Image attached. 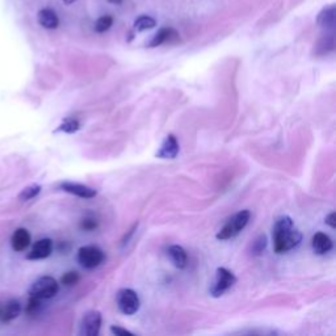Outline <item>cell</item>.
Segmentation results:
<instances>
[{
  "instance_id": "2",
  "label": "cell",
  "mask_w": 336,
  "mask_h": 336,
  "mask_svg": "<svg viewBox=\"0 0 336 336\" xmlns=\"http://www.w3.org/2000/svg\"><path fill=\"white\" fill-rule=\"evenodd\" d=\"M251 218L250 210H240L238 213H235L233 217L227 219L223 227L217 233L218 240H227V239L235 238L240 231L247 226Z\"/></svg>"
},
{
  "instance_id": "26",
  "label": "cell",
  "mask_w": 336,
  "mask_h": 336,
  "mask_svg": "<svg viewBox=\"0 0 336 336\" xmlns=\"http://www.w3.org/2000/svg\"><path fill=\"white\" fill-rule=\"evenodd\" d=\"M82 229L86 230V231H91V230H95L97 227V221L92 217H87L82 221Z\"/></svg>"
},
{
  "instance_id": "6",
  "label": "cell",
  "mask_w": 336,
  "mask_h": 336,
  "mask_svg": "<svg viewBox=\"0 0 336 336\" xmlns=\"http://www.w3.org/2000/svg\"><path fill=\"white\" fill-rule=\"evenodd\" d=\"M105 255L103 250L97 246L80 247L78 251V262L86 269H94L104 262Z\"/></svg>"
},
{
  "instance_id": "1",
  "label": "cell",
  "mask_w": 336,
  "mask_h": 336,
  "mask_svg": "<svg viewBox=\"0 0 336 336\" xmlns=\"http://www.w3.org/2000/svg\"><path fill=\"white\" fill-rule=\"evenodd\" d=\"M302 240V234L295 229L294 222L289 216H283L273 226V247L276 254H285L293 250Z\"/></svg>"
},
{
  "instance_id": "25",
  "label": "cell",
  "mask_w": 336,
  "mask_h": 336,
  "mask_svg": "<svg viewBox=\"0 0 336 336\" xmlns=\"http://www.w3.org/2000/svg\"><path fill=\"white\" fill-rule=\"evenodd\" d=\"M41 306V299L36 298V297H30L28 302V306H26V312L29 314H34L36 312H38V309Z\"/></svg>"
},
{
  "instance_id": "4",
  "label": "cell",
  "mask_w": 336,
  "mask_h": 336,
  "mask_svg": "<svg viewBox=\"0 0 336 336\" xmlns=\"http://www.w3.org/2000/svg\"><path fill=\"white\" fill-rule=\"evenodd\" d=\"M237 283V277L233 272L229 271L227 268H218L216 272V279H214L212 287H210V295L214 298H218L231 289Z\"/></svg>"
},
{
  "instance_id": "17",
  "label": "cell",
  "mask_w": 336,
  "mask_h": 336,
  "mask_svg": "<svg viewBox=\"0 0 336 336\" xmlns=\"http://www.w3.org/2000/svg\"><path fill=\"white\" fill-rule=\"evenodd\" d=\"M318 24L323 28H332L335 25V7L323 9V12L318 16Z\"/></svg>"
},
{
  "instance_id": "29",
  "label": "cell",
  "mask_w": 336,
  "mask_h": 336,
  "mask_svg": "<svg viewBox=\"0 0 336 336\" xmlns=\"http://www.w3.org/2000/svg\"><path fill=\"white\" fill-rule=\"evenodd\" d=\"M108 3H112V4H121L122 0H108Z\"/></svg>"
},
{
  "instance_id": "3",
  "label": "cell",
  "mask_w": 336,
  "mask_h": 336,
  "mask_svg": "<svg viewBox=\"0 0 336 336\" xmlns=\"http://www.w3.org/2000/svg\"><path fill=\"white\" fill-rule=\"evenodd\" d=\"M59 290L57 280L51 276H42L32 284L29 289V295L36 297L38 299H49L53 298Z\"/></svg>"
},
{
  "instance_id": "20",
  "label": "cell",
  "mask_w": 336,
  "mask_h": 336,
  "mask_svg": "<svg viewBox=\"0 0 336 336\" xmlns=\"http://www.w3.org/2000/svg\"><path fill=\"white\" fill-rule=\"evenodd\" d=\"M79 129H80V123H79L78 120L75 119H66L65 121L59 125V127H58V130L63 131V133H67V134L76 133Z\"/></svg>"
},
{
  "instance_id": "16",
  "label": "cell",
  "mask_w": 336,
  "mask_h": 336,
  "mask_svg": "<svg viewBox=\"0 0 336 336\" xmlns=\"http://www.w3.org/2000/svg\"><path fill=\"white\" fill-rule=\"evenodd\" d=\"M37 19L40 25L46 29H55L58 28V25H59V19H58L57 13L50 8L41 9V11L38 12Z\"/></svg>"
},
{
  "instance_id": "5",
  "label": "cell",
  "mask_w": 336,
  "mask_h": 336,
  "mask_svg": "<svg viewBox=\"0 0 336 336\" xmlns=\"http://www.w3.org/2000/svg\"><path fill=\"white\" fill-rule=\"evenodd\" d=\"M116 302L119 306L120 312L125 314V315H133L140 310L141 301L140 297L137 294V291L133 289L125 288L119 290L117 295H116Z\"/></svg>"
},
{
  "instance_id": "9",
  "label": "cell",
  "mask_w": 336,
  "mask_h": 336,
  "mask_svg": "<svg viewBox=\"0 0 336 336\" xmlns=\"http://www.w3.org/2000/svg\"><path fill=\"white\" fill-rule=\"evenodd\" d=\"M51 252H53V242H51V239H40V240H37V242L33 244L32 250L28 254L26 259H29V260H42V259L49 258Z\"/></svg>"
},
{
  "instance_id": "10",
  "label": "cell",
  "mask_w": 336,
  "mask_h": 336,
  "mask_svg": "<svg viewBox=\"0 0 336 336\" xmlns=\"http://www.w3.org/2000/svg\"><path fill=\"white\" fill-rule=\"evenodd\" d=\"M179 150H180V147H179V142H177L176 137L169 134L163 141L159 151L156 152V158H160V159H173L179 154Z\"/></svg>"
},
{
  "instance_id": "8",
  "label": "cell",
  "mask_w": 336,
  "mask_h": 336,
  "mask_svg": "<svg viewBox=\"0 0 336 336\" xmlns=\"http://www.w3.org/2000/svg\"><path fill=\"white\" fill-rule=\"evenodd\" d=\"M61 189L70 194L80 197V198H94L97 194L96 189L80 184V183H72V181H63L61 184Z\"/></svg>"
},
{
  "instance_id": "18",
  "label": "cell",
  "mask_w": 336,
  "mask_h": 336,
  "mask_svg": "<svg viewBox=\"0 0 336 336\" xmlns=\"http://www.w3.org/2000/svg\"><path fill=\"white\" fill-rule=\"evenodd\" d=\"M41 189H42V187L40 184L28 185V187H25V188L21 191V193L19 194V200L20 201L32 200V198L37 197L38 194L41 193Z\"/></svg>"
},
{
  "instance_id": "12",
  "label": "cell",
  "mask_w": 336,
  "mask_h": 336,
  "mask_svg": "<svg viewBox=\"0 0 336 336\" xmlns=\"http://www.w3.org/2000/svg\"><path fill=\"white\" fill-rule=\"evenodd\" d=\"M312 246L316 255H326L332 250L334 244H332L331 238L328 237L327 234L319 231V233L314 234V237L312 239Z\"/></svg>"
},
{
  "instance_id": "11",
  "label": "cell",
  "mask_w": 336,
  "mask_h": 336,
  "mask_svg": "<svg viewBox=\"0 0 336 336\" xmlns=\"http://www.w3.org/2000/svg\"><path fill=\"white\" fill-rule=\"evenodd\" d=\"M21 305L16 299H9L0 304V322H11L20 315Z\"/></svg>"
},
{
  "instance_id": "14",
  "label": "cell",
  "mask_w": 336,
  "mask_h": 336,
  "mask_svg": "<svg viewBox=\"0 0 336 336\" xmlns=\"http://www.w3.org/2000/svg\"><path fill=\"white\" fill-rule=\"evenodd\" d=\"M11 243H12V248L16 252H23L30 244V234H29V231L26 229L15 230L12 239H11Z\"/></svg>"
},
{
  "instance_id": "21",
  "label": "cell",
  "mask_w": 336,
  "mask_h": 336,
  "mask_svg": "<svg viewBox=\"0 0 336 336\" xmlns=\"http://www.w3.org/2000/svg\"><path fill=\"white\" fill-rule=\"evenodd\" d=\"M112 24H113V17L109 16V15H105V16H101L97 21H96V24H95V30L97 33L107 32L108 29L112 26Z\"/></svg>"
},
{
  "instance_id": "19",
  "label": "cell",
  "mask_w": 336,
  "mask_h": 336,
  "mask_svg": "<svg viewBox=\"0 0 336 336\" xmlns=\"http://www.w3.org/2000/svg\"><path fill=\"white\" fill-rule=\"evenodd\" d=\"M156 25V21L150 16H141L134 21V29L138 32H144L152 29Z\"/></svg>"
},
{
  "instance_id": "23",
  "label": "cell",
  "mask_w": 336,
  "mask_h": 336,
  "mask_svg": "<svg viewBox=\"0 0 336 336\" xmlns=\"http://www.w3.org/2000/svg\"><path fill=\"white\" fill-rule=\"evenodd\" d=\"M266 247L265 235H259L258 238L252 242V255H262Z\"/></svg>"
},
{
  "instance_id": "30",
  "label": "cell",
  "mask_w": 336,
  "mask_h": 336,
  "mask_svg": "<svg viewBox=\"0 0 336 336\" xmlns=\"http://www.w3.org/2000/svg\"><path fill=\"white\" fill-rule=\"evenodd\" d=\"M63 1H65V3L67 5H70V4H72L74 1H76V0H63Z\"/></svg>"
},
{
  "instance_id": "28",
  "label": "cell",
  "mask_w": 336,
  "mask_h": 336,
  "mask_svg": "<svg viewBox=\"0 0 336 336\" xmlns=\"http://www.w3.org/2000/svg\"><path fill=\"white\" fill-rule=\"evenodd\" d=\"M324 222H326V225L330 226L331 229H335L336 227L335 213H334V212H331V213L328 214V216H326V218H324Z\"/></svg>"
},
{
  "instance_id": "27",
  "label": "cell",
  "mask_w": 336,
  "mask_h": 336,
  "mask_svg": "<svg viewBox=\"0 0 336 336\" xmlns=\"http://www.w3.org/2000/svg\"><path fill=\"white\" fill-rule=\"evenodd\" d=\"M111 332L116 336H133L134 335L133 332L127 331V330H125V328L120 327V326H112Z\"/></svg>"
},
{
  "instance_id": "24",
  "label": "cell",
  "mask_w": 336,
  "mask_h": 336,
  "mask_svg": "<svg viewBox=\"0 0 336 336\" xmlns=\"http://www.w3.org/2000/svg\"><path fill=\"white\" fill-rule=\"evenodd\" d=\"M318 50L320 51V54H327L328 51H332V50H334V37H332V36H328V37L323 38V40L319 42V45H318Z\"/></svg>"
},
{
  "instance_id": "13",
  "label": "cell",
  "mask_w": 336,
  "mask_h": 336,
  "mask_svg": "<svg viewBox=\"0 0 336 336\" xmlns=\"http://www.w3.org/2000/svg\"><path fill=\"white\" fill-rule=\"evenodd\" d=\"M167 254L171 259V262L173 263V265L179 268V269H184L187 266V263H188V256H187V252L179 244H172V246L168 247Z\"/></svg>"
},
{
  "instance_id": "22",
  "label": "cell",
  "mask_w": 336,
  "mask_h": 336,
  "mask_svg": "<svg viewBox=\"0 0 336 336\" xmlns=\"http://www.w3.org/2000/svg\"><path fill=\"white\" fill-rule=\"evenodd\" d=\"M79 280H80V276H79L78 272L70 271L66 272L65 275L62 276L61 283L66 287H72V285H76L79 283Z\"/></svg>"
},
{
  "instance_id": "15",
  "label": "cell",
  "mask_w": 336,
  "mask_h": 336,
  "mask_svg": "<svg viewBox=\"0 0 336 336\" xmlns=\"http://www.w3.org/2000/svg\"><path fill=\"white\" fill-rule=\"evenodd\" d=\"M176 40H179V34L173 29L163 28L152 37V40L148 44V48H156V46L163 45L166 42H172L176 41Z\"/></svg>"
},
{
  "instance_id": "7",
  "label": "cell",
  "mask_w": 336,
  "mask_h": 336,
  "mask_svg": "<svg viewBox=\"0 0 336 336\" xmlns=\"http://www.w3.org/2000/svg\"><path fill=\"white\" fill-rule=\"evenodd\" d=\"M101 327V312L91 310L86 312L80 322V335L97 336Z\"/></svg>"
}]
</instances>
